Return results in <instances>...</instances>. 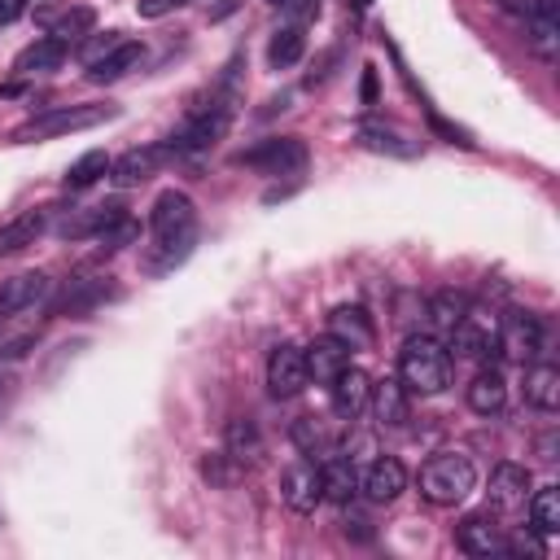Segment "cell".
<instances>
[{
  "instance_id": "6da1fadb",
  "label": "cell",
  "mask_w": 560,
  "mask_h": 560,
  "mask_svg": "<svg viewBox=\"0 0 560 560\" xmlns=\"http://www.w3.org/2000/svg\"><path fill=\"white\" fill-rule=\"evenodd\" d=\"M398 385L407 394H442L451 385V350L429 337V332H416L402 341L398 350Z\"/></svg>"
},
{
  "instance_id": "7a4b0ae2",
  "label": "cell",
  "mask_w": 560,
  "mask_h": 560,
  "mask_svg": "<svg viewBox=\"0 0 560 560\" xmlns=\"http://www.w3.org/2000/svg\"><path fill=\"white\" fill-rule=\"evenodd\" d=\"M477 490V464L459 451H442L420 468V494L433 508H455Z\"/></svg>"
},
{
  "instance_id": "3957f363",
  "label": "cell",
  "mask_w": 560,
  "mask_h": 560,
  "mask_svg": "<svg viewBox=\"0 0 560 560\" xmlns=\"http://www.w3.org/2000/svg\"><path fill=\"white\" fill-rule=\"evenodd\" d=\"M232 127V105L228 101H210V105H192L188 118L179 122V131L166 136V153L171 158H184V153H206L214 149Z\"/></svg>"
},
{
  "instance_id": "277c9868",
  "label": "cell",
  "mask_w": 560,
  "mask_h": 560,
  "mask_svg": "<svg viewBox=\"0 0 560 560\" xmlns=\"http://www.w3.org/2000/svg\"><path fill=\"white\" fill-rule=\"evenodd\" d=\"M114 114H118L114 105H57V109H44V114H35L31 122H22V127L13 131V140H22V144L57 140V136H70V131L101 127V122H109Z\"/></svg>"
},
{
  "instance_id": "5b68a950",
  "label": "cell",
  "mask_w": 560,
  "mask_h": 560,
  "mask_svg": "<svg viewBox=\"0 0 560 560\" xmlns=\"http://www.w3.org/2000/svg\"><path fill=\"white\" fill-rule=\"evenodd\" d=\"M306 140L302 136H267L241 153H232V166H249V171H262V175H293L306 166Z\"/></svg>"
},
{
  "instance_id": "8992f818",
  "label": "cell",
  "mask_w": 560,
  "mask_h": 560,
  "mask_svg": "<svg viewBox=\"0 0 560 560\" xmlns=\"http://www.w3.org/2000/svg\"><path fill=\"white\" fill-rule=\"evenodd\" d=\"M451 350L459 359H490L499 354V315L494 311H464L451 324Z\"/></svg>"
},
{
  "instance_id": "52a82bcc",
  "label": "cell",
  "mask_w": 560,
  "mask_h": 560,
  "mask_svg": "<svg viewBox=\"0 0 560 560\" xmlns=\"http://www.w3.org/2000/svg\"><path fill=\"white\" fill-rule=\"evenodd\" d=\"M542 350V319L529 311L499 315V354L512 363H534Z\"/></svg>"
},
{
  "instance_id": "ba28073f",
  "label": "cell",
  "mask_w": 560,
  "mask_h": 560,
  "mask_svg": "<svg viewBox=\"0 0 560 560\" xmlns=\"http://www.w3.org/2000/svg\"><path fill=\"white\" fill-rule=\"evenodd\" d=\"M311 372H306V354L302 346H276L271 359H267V394L271 398H298L306 389Z\"/></svg>"
},
{
  "instance_id": "9c48e42d",
  "label": "cell",
  "mask_w": 560,
  "mask_h": 560,
  "mask_svg": "<svg viewBox=\"0 0 560 560\" xmlns=\"http://www.w3.org/2000/svg\"><path fill=\"white\" fill-rule=\"evenodd\" d=\"M280 499H284L298 516L315 512V503L324 499V486H319V464H315L311 455H302V459H293V464L284 468V477H280Z\"/></svg>"
},
{
  "instance_id": "30bf717a",
  "label": "cell",
  "mask_w": 560,
  "mask_h": 560,
  "mask_svg": "<svg viewBox=\"0 0 560 560\" xmlns=\"http://www.w3.org/2000/svg\"><path fill=\"white\" fill-rule=\"evenodd\" d=\"M122 214H127V206H122V201L83 206V210H66V214L52 223V232H57L61 241H88V236H101L105 228H114Z\"/></svg>"
},
{
  "instance_id": "8fae6325",
  "label": "cell",
  "mask_w": 560,
  "mask_h": 560,
  "mask_svg": "<svg viewBox=\"0 0 560 560\" xmlns=\"http://www.w3.org/2000/svg\"><path fill=\"white\" fill-rule=\"evenodd\" d=\"M52 293V280L44 271H22V276H9L0 284V319H18L26 311H35L39 302H48Z\"/></svg>"
},
{
  "instance_id": "7c38bea8",
  "label": "cell",
  "mask_w": 560,
  "mask_h": 560,
  "mask_svg": "<svg viewBox=\"0 0 560 560\" xmlns=\"http://www.w3.org/2000/svg\"><path fill=\"white\" fill-rule=\"evenodd\" d=\"M188 228H197L192 197H188V192H179V188L158 192V201L149 206V232H153V241L175 236V232H188Z\"/></svg>"
},
{
  "instance_id": "4fadbf2b",
  "label": "cell",
  "mask_w": 560,
  "mask_h": 560,
  "mask_svg": "<svg viewBox=\"0 0 560 560\" xmlns=\"http://www.w3.org/2000/svg\"><path fill=\"white\" fill-rule=\"evenodd\" d=\"M455 542L468 556H499V551H508V534H503V525L490 512H468L455 525Z\"/></svg>"
},
{
  "instance_id": "5bb4252c",
  "label": "cell",
  "mask_w": 560,
  "mask_h": 560,
  "mask_svg": "<svg viewBox=\"0 0 560 560\" xmlns=\"http://www.w3.org/2000/svg\"><path fill=\"white\" fill-rule=\"evenodd\" d=\"M192 249H197V228L175 232V236H162V241H153V245L144 249L140 271H144V276H171L175 267H184V262L192 258Z\"/></svg>"
},
{
  "instance_id": "9a60e30c",
  "label": "cell",
  "mask_w": 560,
  "mask_h": 560,
  "mask_svg": "<svg viewBox=\"0 0 560 560\" xmlns=\"http://www.w3.org/2000/svg\"><path fill=\"white\" fill-rule=\"evenodd\" d=\"M359 490H363L372 503H394V499L407 490V468H402L394 455H376V459L359 472Z\"/></svg>"
},
{
  "instance_id": "2e32d148",
  "label": "cell",
  "mask_w": 560,
  "mask_h": 560,
  "mask_svg": "<svg viewBox=\"0 0 560 560\" xmlns=\"http://www.w3.org/2000/svg\"><path fill=\"white\" fill-rule=\"evenodd\" d=\"M166 158H171V153H166V144H144V149H127L122 158H114V162H109V179H114L118 188H136V184L153 179V175H158V166H162Z\"/></svg>"
},
{
  "instance_id": "e0dca14e",
  "label": "cell",
  "mask_w": 560,
  "mask_h": 560,
  "mask_svg": "<svg viewBox=\"0 0 560 560\" xmlns=\"http://www.w3.org/2000/svg\"><path fill=\"white\" fill-rule=\"evenodd\" d=\"M529 490H534V477H529L525 464H516V459L494 464V472H490V503H494V508H503V512L525 508Z\"/></svg>"
},
{
  "instance_id": "ac0fdd59",
  "label": "cell",
  "mask_w": 560,
  "mask_h": 560,
  "mask_svg": "<svg viewBox=\"0 0 560 560\" xmlns=\"http://www.w3.org/2000/svg\"><path fill=\"white\" fill-rule=\"evenodd\" d=\"M328 389H332V411L341 416V420H354L363 407H368V389H372V376L363 372V368H354V363H346L332 381H328Z\"/></svg>"
},
{
  "instance_id": "d6986e66",
  "label": "cell",
  "mask_w": 560,
  "mask_h": 560,
  "mask_svg": "<svg viewBox=\"0 0 560 560\" xmlns=\"http://www.w3.org/2000/svg\"><path fill=\"white\" fill-rule=\"evenodd\" d=\"M354 144L368 149V153H381V158H402V162L420 153L416 140H407L402 131H394V127H385V122H359V127H354Z\"/></svg>"
},
{
  "instance_id": "ffe728a7",
  "label": "cell",
  "mask_w": 560,
  "mask_h": 560,
  "mask_svg": "<svg viewBox=\"0 0 560 560\" xmlns=\"http://www.w3.org/2000/svg\"><path fill=\"white\" fill-rule=\"evenodd\" d=\"M144 57V44L140 39H118L109 52H101L96 61H88V79L92 83H118L127 70H136Z\"/></svg>"
},
{
  "instance_id": "44dd1931",
  "label": "cell",
  "mask_w": 560,
  "mask_h": 560,
  "mask_svg": "<svg viewBox=\"0 0 560 560\" xmlns=\"http://www.w3.org/2000/svg\"><path fill=\"white\" fill-rule=\"evenodd\" d=\"M302 354H306V372H311L319 385H328V381L350 363V346L337 341L332 332H324V337H315L311 346H302Z\"/></svg>"
},
{
  "instance_id": "7402d4cb",
  "label": "cell",
  "mask_w": 560,
  "mask_h": 560,
  "mask_svg": "<svg viewBox=\"0 0 560 560\" xmlns=\"http://www.w3.org/2000/svg\"><path fill=\"white\" fill-rule=\"evenodd\" d=\"M319 486H324V499H332V503H350L354 490H359L354 455H337V451H328V459L319 464Z\"/></svg>"
},
{
  "instance_id": "603a6c76",
  "label": "cell",
  "mask_w": 560,
  "mask_h": 560,
  "mask_svg": "<svg viewBox=\"0 0 560 560\" xmlns=\"http://www.w3.org/2000/svg\"><path fill=\"white\" fill-rule=\"evenodd\" d=\"M44 228H48V210H22L9 223H0V258L22 254L26 245H35L44 236Z\"/></svg>"
},
{
  "instance_id": "cb8c5ba5",
  "label": "cell",
  "mask_w": 560,
  "mask_h": 560,
  "mask_svg": "<svg viewBox=\"0 0 560 560\" xmlns=\"http://www.w3.org/2000/svg\"><path fill=\"white\" fill-rule=\"evenodd\" d=\"M328 332H332L337 341H346L350 350H359V346H372L376 324H372V315H368L363 306H337V311L328 315Z\"/></svg>"
},
{
  "instance_id": "d4e9b609",
  "label": "cell",
  "mask_w": 560,
  "mask_h": 560,
  "mask_svg": "<svg viewBox=\"0 0 560 560\" xmlns=\"http://www.w3.org/2000/svg\"><path fill=\"white\" fill-rule=\"evenodd\" d=\"M368 402H372L376 424H385V429H402L407 424V389L398 381H376L368 389Z\"/></svg>"
},
{
  "instance_id": "484cf974",
  "label": "cell",
  "mask_w": 560,
  "mask_h": 560,
  "mask_svg": "<svg viewBox=\"0 0 560 560\" xmlns=\"http://www.w3.org/2000/svg\"><path fill=\"white\" fill-rule=\"evenodd\" d=\"M503 402H508V381H503V372H499V368H481V372L472 376V385H468V407H472L477 416H494V411H503Z\"/></svg>"
},
{
  "instance_id": "4316f807",
  "label": "cell",
  "mask_w": 560,
  "mask_h": 560,
  "mask_svg": "<svg viewBox=\"0 0 560 560\" xmlns=\"http://www.w3.org/2000/svg\"><path fill=\"white\" fill-rule=\"evenodd\" d=\"M525 402L538 411H556L560 407V368L556 363H534L525 372Z\"/></svg>"
},
{
  "instance_id": "83f0119b",
  "label": "cell",
  "mask_w": 560,
  "mask_h": 560,
  "mask_svg": "<svg viewBox=\"0 0 560 560\" xmlns=\"http://www.w3.org/2000/svg\"><path fill=\"white\" fill-rule=\"evenodd\" d=\"M66 48H70V44H61L57 35H44V39H35V44H26V48L18 52L13 70H18V74H39V70H57V66L66 61Z\"/></svg>"
},
{
  "instance_id": "f1b7e54d",
  "label": "cell",
  "mask_w": 560,
  "mask_h": 560,
  "mask_svg": "<svg viewBox=\"0 0 560 560\" xmlns=\"http://www.w3.org/2000/svg\"><path fill=\"white\" fill-rule=\"evenodd\" d=\"M109 293H114L109 280H70L66 293L57 298V311H61V315H88V311L101 306Z\"/></svg>"
},
{
  "instance_id": "f546056e",
  "label": "cell",
  "mask_w": 560,
  "mask_h": 560,
  "mask_svg": "<svg viewBox=\"0 0 560 560\" xmlns=\"http://www.w3.org/2000/svg\"><path fill=\"white\" fill-rule=\"evenodd\" d=\"M228 455H232L241 468L258 464V455H262V433H258V424H254L249 416H236V420L228 424Z\"/></svg>"
},
{
  "instance_id": "4dcf8cb0",
  "label": "cell",
  "mask_w": 560,
  "mask_h": 560,
  "mask_svg": "<svg viewBox=\"0 0 560 560\" xmlns=\"http://www.w3.org/2000/svg\"><path fill=\"white\" fill-rule=\"evenodd\" d=\"M525 48L538 61L556 66V57H560V18H529L525 22Z\"/></svg>"
},
{
  "instance_id": "1f68e13d",
  "label": "cell",
  "mask_w": 560,
  "mask_h": 560,
  "mask_svg": "<svg viewBox=\"0 0 560 560\" xmlns=\"http://www.w3.org/2000/svg\"><path fill=\"white\" fill-rule=\"evenodd\" d=\"M109 162H114V158H109L105 149H88L83 158H74V162L66 166L61 184H66V188H74V192H83V188H92V184H96V179L109 171Z\"/></svg>"
},
{
  "instance_id": "d6a6232c",
  "label": "cell",
  "mask_w": 560,
  "mask_h": 560,
  "mask_svg": "<svg viewBox=\"0 0 560 560\" xmlns=\"http://www.w3.org/2000/svg\"><path fill=\"white\" fill-rule=\"evenodd\" d=\"M302 52H306V35H302V26H280V31L267 39V61H271L276 70L298 66Z\"/></svg>"
},
{
  "instance_id": "836d02e7",
  "label": "cell",
  "mask_w": 560,
  "mask_h": 560,
  "mask_svg": "<svg viewBox=\"0 0 560 560\" xmlns=\"http://www.w3.org/2000/svg\"><path fill=\"white\" fill-rule=\"evenodd\" d=\"M529 525L538 534H556L560 529V486L529 490Z\"/></svg>"
},
{
  "instance_id": "e575fe53",
  "label": "cell",
  "mask_w": 560,
  "mask_h": 560,
  "mask_svg": "<svg viewBox=\"0 0 560 560\" xmlns=\"http://www.w3.org/2000/svg\"><path fill=\"white\" fill-rule=\"evenodd\" d=\"M293 442H298L302 455H328L337 438L319 416H302V420H293Z\"/></svg>"
},
{
  "instance_id": "d590c367",
  "label": "cell",
  "mask_w": 560,
  "mask_h": 560,
  "mask_svg": "<svg viewBox=\"0 0 560 560\" xmlns=\"http://www.w3.org/2000/svg\"><path fill=\"white\" fill-rule=\"evenodd\" d=\"M92 26H96V13H92L88 4H74V9H66V13L52 22V35H57L61 44H70V39H83Z\"/></svg>"
},
{
  "instance_id": "8d00e7d4",
  "label": "cell",
  "mask_w": 560,
  "mask_h": 560,
  "mask_svg": "<svg viewBox=\"0 0 560 560\" xmlns=\"http://www.w3.org/2000/svg\"><path fill=\"white\" fill-rule=\"evenodd\" d=\"M464 311H468V298H464V293H455V289H442V293H433V298H429V319H433L438 328H451Z\"/></svg>"
},
{
  "instance_id": "74e56055",
  "label": "cell",
  "mask_w": 560,
  "mask_h": 560,
  "mask_svg": "<svg viewBox=\"0 0 560 560\" xmlns=\"http://www.w3.org/2000/svg\"><path fill=\"white\" fill-rule=\"evenodd\" d=\"M201 477H206L214 490H228V486L241 477V464H236L228 451H214V455H201Z\"/></svg>"
},
{
  "instance_id": "f35d334b",
  "label": "cell",
  "mask_w": 560,
  "mask_h": 560,
  "mask_svg": "<svg viewBox=\"0 0 560 560\" xmlns=\"http://www.w3.org/2000/svg\"><path fill=\"white\" fill-rule=\"evenodd\" d=\"M503 13H512V18H521V22H529V18H556V9H560V0H494Z\"/></svg>"
},
{
  "instance_id": "ab89813d",
  "label": "cell",
  "mask_w": 560,
  "mask_h": 560,
  "mask_svg": "<svg viewBox=\"0 0 560 560\" xmlns=\"http://www.w3.org/2000/svg\"><path fill=\"white\" fill-rule=\"evenodd\" d=\"M188 0H136V13L140 18H162V13H171V9H184Z\"/></svg>"
},
{
  "instance_id": "60d3db41",
  "label": "cell",
  "mask_w": 560,
  "mask_h": 560,
  "mask_svg": "<svg viewBox=\"0 0 560 560\" xmlns=\"http://www.w3.org/2000/svg\"><path fill=\"white\" fill-rule=\"evenodd\" d=\"M118 39H122L118 31H105V35H96V39H92V44L83 48V61H96V57H101V52H109V48H114Z\"/></svg>"
},
{
  "instance_id": "b9f144b4",
  "label": "cell",
  "mask_w": 560,
  "mask_h": 560,
  "mask_svg": "<svg viewBox=\"0 0 560 560\" xmlns=\"http://www.w3.org/2000/svg\"><path fill=\"white\" fill-rule=\"evenodd\" d=\"M359 96H363V105H372V101H376V70H372V66L363 70V88H359Z\"/></svg>"
},
{
  "instance_id": "7bdbcfd3",
  "label": "cell",
  "mask_w": 560,
  "mask_h": 560,
  "mask_svg": "<svg viewBox=\"0 0 560 560\" xmlns=\"http://www.w3.org/2000/svg\"><path fill=\"white\" fill-rule=\"evenodd\" d=\"M284 9H293L298 18H315V13H319V0H289Z\"/></svg>"
},
{
  "instance_id": "ee69618b",
  "label": "cell",
  "mask_w": 560,
  "mask_h": 560,
  "mask_svg": "<svg viewBox=\"0 0 560 560\" xmlns=\"http://www.w3.org/2000/svg\"><path fill=\"white\" fill-rule=\"evenodd\" d=\"M22 9H26V0H0V18H4V22L22 18Z\"/></svg>"
},
{
  "instance_id": "f6af8a7d",
  "label": "cell",
  "mask_w": 560,
  "mask_h": 560,
  "mask_svg": "<svg viewBox=\"0 0 560 560\" xmlns=\"http://www.w3.org/2000/svg\"><path fill=\"white\" fill-rule=\"evenodd\" d=\"M232 9H236V0H223V4H219V9L210 13V18H223V13H232Z\"/></svg>"
},
{
  "instance_id": "bcb514c9",
  "label": "cell",
  "mask_w": 560,
  "mask_h": 560,
  "mask_svg": "<svg viewBox=\"0 0 560 560\" xmlns=\"http://www.w3.org/2000/svg\"><path fill=\"white\" fill-rule=\"evenodd\" d=\"M350 4H354V9H368V0H350Z\"/></svg>"
},
{
  "instance_id": "7dc6e473",
  "label": "cell",
  "mask_w": 560,
  "mask_h": 560,
  "mask_svg": "<svg viewBox=\"0 0 560 560\" xmlns=\"http://www.w3.org/2000/svg\"><path fill=\"white\" fill-rule=\"evenodd\" d=\"M267 4H289V0H267Z\"/></svg>"
},
{
  "instance_id": "c3c4849f",
  "label": "cell",
  "mask_w": 560,
  "mask_h": 560,
  "mask_svg": "<svg viewBox=\"0 0 560 560\" xmlns=\"http://www.w3.org/2000/svg\"><path fill=\"white\" fill-rule=\"evenodd\" d=\"M0 26H4V18H0Z\"/></svg>"
}]
</instances>
